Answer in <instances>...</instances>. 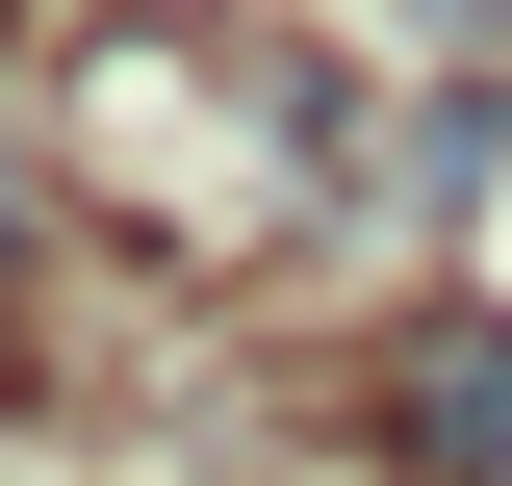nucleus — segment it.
Returning a JSON list of instances; mask_svg holds the SVG:
<instances>
[{
	"mask_svg": "<svg viewBox=\"0 0 512 486\" xmlns=\"http://www.w3.org/2000/svg\"><path fill=\"white\" fill-rule=\"evenodd\" d=\"M384 461H410V486H512V307L384 333Z\"/></svg>",
	"mask_w": 512,
	"mask_h": 486,
	"instance_id": "nucleus-1",
	"label": "nucleus"
}]
</instances>
